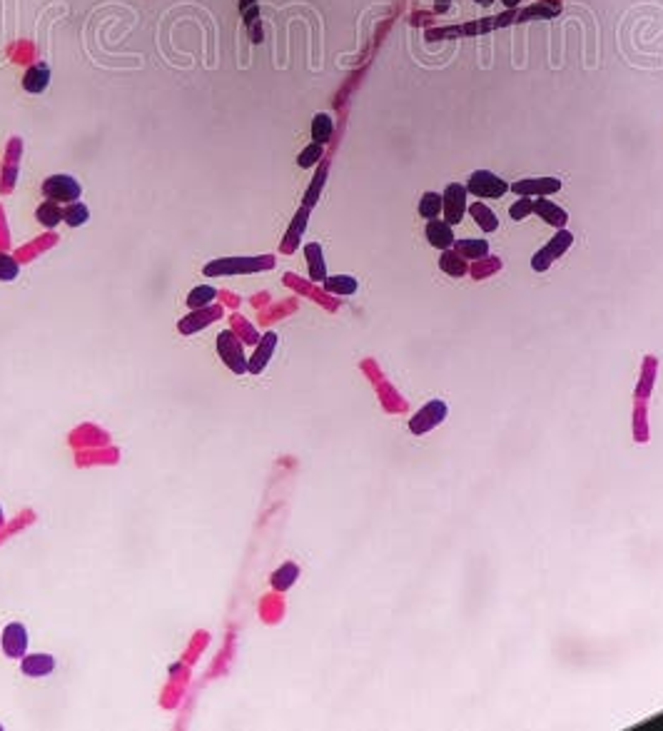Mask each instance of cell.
<instances>
[{
	"mask_svg": "<svg viewBox=\"0 0 663 731\" xmlns=\"http://www.w3.org/2000/svg\"><path fill=\"white\" fill-rule=\"evenodd\" d=\"M0 525H3V512H0Z\"/></svg>",
	"mask_w": 663,
	"mask_h": 731,
	"instance_id": "38",
	"label": "cell"
},
{
	"mask_svg": "<svg viewBox=\"0 0 663 731\" xmlns=\"http://www.w3.org/2000/svg\"><path fill=\"white\" fill-rule=\"evenodd\" d=\"M324 172H327V170H322L319 175H317V177H315V185H312L310 195H307V207H310V205H315V195H317V192H319V187H322V180H324Z\"/></svg>",
	"mask_w": 663,
	"mask_h": 731,
	"instance_id": "34",
	"label": "cell"
},
{
	"mask_svg": "<svg viewBox=\"0 0 663 731\" xmlns=\"http://www.w3.org/2000/svg\"><path fill=\"white\" fill-rule=\"evenodd\" d=\"M501 3H504L506 8H516V6L521 3V0H501Z\"/></svg>",
	"mask_w": 663,
	"mask_h": 731,
	"instance_id": "36",
	"label": "cell"
},
{
	"mask_svg": "<svg viewBox=\"0 0 663 731\" xmlns=\"http://www.w3.org/2000/svg\"><path fill=\"white\" fill-rule=\"evenodd\" d=\"M215 297H217V290L212 285H197L195 290L187 295V308L189 310L207 308V305L215 303Z\"/></svg>",
	"mask_w": 663,
	"mask_h": 731,
	"instance_id": "24",
	"label": "cell"
},
{
	"mask_svg": "<svg viewBox=\"0 0 663 731\" xmlns=\"http://www.w3.org/2000/svg\"><path fill=\"white\" fill-rule=\"evenodd\" d=\"M305 257L307 265H310V277L315 282H324L327 280V267H324V252H322V245L310 242L305 247Z\"/></svg>",
	"mask_w": 663,
	"mask_h": 731,
	"instance_id": "16",
	"label": "cell"
},
{
	"mask_svg": "<svg viewBox=\"0 0 663 731\" xmlns=\"http://www.w3.org/2000/svg\"><path fill=\"white\" fill-rule=\"evenodd\" d=\"M47 83H50V68H47L45 63L30 65L28 73L23 75V90L33 93V95H37V93L45 90Z\"/></svg>",
	"mask_w": 663,
	"mask_h": 731,
	"instance_id": "15",
	"label": "cell"
},
{
	"mask_svg": "<svg viewBox=\"0 0 663 731\" xmlns=\"http://www.w3.org/2000/svg\"><path fill=\"white\" fill-rule=\"evenodd\" d=\"M42 195H45V200L75 202L83 195V185L73 175H50L42 182Z\"/></svg>",
	"mask_w": 663,
	"mask_h": 731,
	"instance_id": "5",
	"label": "cell"
},
{
	"mask_svg": "<svg viewBox=\"0 0 663 731\" xmlns=\"http://www.w3.org/2000/svg\"><path fill=\"white\" fill-rule=\"evenodd\" d=\"M447 414H449V407H447L444 399H432V402H426L424 407L411 417V422H409L411 435L421 437V435H426V432H432L434 427H439V424L447 419Z\"/></svg>",
	"mask_w": 663,
	"mask_h": 731,
	"instance_id": "4",
	"label": "cell"
},
{
	"mask_svg": "<svg viewBox=\"0 0 663 731\" xmlns=\"http://www.w3.org/2000/svg\"><path fill=\"white\" fill-rule=\"evenodd\" d=\"M467 187L464 185H459V182H452V185H447V190H444V195H442V210H444V220H447L449 225H457V223H462V218H464V210H467Z\"/></svg>",
	"mask_w": 663,
	"mask_h": 731,
	"instance_id": "7",
	"label": "cell"
},
{
	"mask_svg": "<svg viewBox=\"0 0 663 731\" xmlns=\"http://www.w3.org/2000/svg\"><path fill=\"white\" fill-rule=\"evenodd\" d=\"M274 257L272 255H259V257H222L205 265V277H225V275H250V272L272 270Z\"/></svg>",
	"mask_w": 663,
	"mask_h": 731,
	"instance_id": "1",
	"label": "cell"
},
{
	"mask_svg": "<svg viewBox=\"0 0 663 731\" xmlns=\"http://www.w3.org/2000/svg\"><path fill=\"white\" fill-rule=\"evenodd\" d=\"M232 322H235V332H242L245 334V337H247V342H252V345H257V334H254L252 332V329H250V324H247V320H242V317H237V315H235V317H232Z\"/></svg>",
	"mask_w": 663,
	"mask_h": 731,
	"instance_id": "32",
	"label": "cell"
},
{
	"mask_svg": "<svg viewBox=\"0 0 663 731\" xmlns=\"http://www.w3.org/2000/svg\"><path fill=\"white\" fill-rule=\"evenodd\" d=\"M571 242H574V235L568 233V230H558L556 235H553V240L546 245L544 250H539L536 255H534V260H532V267L536 272H546L548 267H551V262L556 260V257H561L563 252H566L568 247H571Z\"/></svg>",
	"mask_w": 663,
	"mask_h": 731,
	"instance_id": "6",
	"label": "cell"
},
{
	"mask_svg": "<svg viewBox=\"0 0 663 731\" xmlns=\"http://www.w3.org/2000/svg\"><path fill=\"white\" fill-rule=\"evenodd\" d=\"M442 195L439 192H424L419 200V215L424 220H437L442 215Z\"/></svg>",
	"mask_w": 663,
	"mask_h": 731,
	"instance_id": "25",
	"label": "cell"
},
{
	"mask_svg": "<svg viewBox=\"0 0 663 731\" xmlns=\"http://www.w3.org/2000/svg\"><path fill=\"white\" fill-rule=\"evenodd\" d=\"M307 215H310V207L305 205L300 212H297L295 225H292L290 235H287V238H284V245H282V250H284V252H292V247H295V238H300V235H302V230H305V225H307Z\"/></svg>",
	"mask_w": 663,
	"mask_h": 731,
	"instance_id": "28",
	"label": "cell"
},
{
	"mask_svg": "<svg viewBox=\"0 0 663 731\" xmlns=\"http://www.w3.org/2000/svg\"><path fill=\"white\" fill-rule=\"evenodd\" d=\"M240 11H242V16H245V21H247V23H254V21H257V3H254V0H242V3H240Z\"/></svg>",
	"mask_w": 663,
	"mask_h": 731,
	"instance_id": "33",
	"label": "cell"
},
{
	"mask_svg": "<svg viewBox=\"0 0 663 731\" xmlns=\"http://www.w3.org/2000/svg\"><path fill=\"white\" fill-rule=\"evenodd\" d=\"M469 215H471L474 223L479 225L484 233H494V230H499V218H496L494 210L486 207L484 202H474V205L469 207Z\"/></svg>",
	"mask_w": 663,
	"mask_h": 731,
	"instance_id": "18",
	"label": "cell"
},
{
	"mask_svg": "<svg viewBox=\"0 0 663 731\" xmlns=\"http://www.w3.org/2000/svg\"><path fill=\"white\" fill-rule=\"evenodd\" d=\"M474 3H476V6H491V3H494V0H474Z\"/></svg>",
	"mask_w": 663,
	"mask_h": 731,
	"instance_id": "37",
	"label": "cell"
},
{
	"mask_svg": "<svg viewBox=\"0 0 663 731\" xmlns=\"http://www.w3.org/2000/svg\"><path fill=\"white\" fill-rule=\"evenodd\" d=\"M20 669L25 677H47L55 669V659L50 654H25L20 659Z\"/></svg>",
	"mask_w": 663,
	"mask_h": 731,
	"instance_id": "14",
	"label": "cell"
},
{
	"mask_svg": "<svg viewBox=\"0 0 663 731\" xmlns=\"http://www.w3.org/2000/svg\"><path fill=\"white\" fill-rule=\"evenodd\" d=\"M277 342H279V337H277V332H264L262 337L257 339V345H254V355L247 360V372L250 375H259V372H264V367L269 365V360H272V355H274V350H277Z\"/></svg>",
	"mask_w": 663,
	"mask_h": 731,
	"instance_id": "8",
	"label": "cell"
},
{
	"mask_svg": "<svg viewBox=\"0 0 663 731\" xmlns=\"http://www.w3.org/2000/svg\"><path fill=\"white\" fill-rule=\"evenodd\" d=\"M357 287V280L349 275H332L324 280V290L332 292V295H354Z\"/></svg>",
	"mask_w": 663,
	"mask_h": 731,
	"instance_id": "23",
	"label": "cell"
},
{
	"mask_svg": "<svg viewBox=\"0 0 663 731\" xmlns=\"http://www.w3.org/2000/svg\"><path fill=\"white\" fill-rule=\"evenodd\" d=\"M220 317H222V308H220V305H207V308L192 310L187 317L180 320V332H182V334H192V332H197V329L210 327V324L217 322Z\"/></svg>",
	"mask_w": 663,
	"mask_h": 731,
	"instance_id": "10",
	"label": "cell"
},
{
	"mask_svg": "<svg viewBox=\"0 0 663 731\" xmlns=\"http://www.w3.org/2000/svg\"><path fill=\"white\" fill-rule=\"evenodd\" d=\"M534 212H536L544 223L553 225V228L558 230H563L568 223V212L563 210V207H558L556 202L546 200V197H536V200H534Z\"/></svg>",
	"mask_w": 663,
	"mask_h": 731,
	"instance_id": "12",
	"label": "cell"
},
{
	"mask_svg": "<svg viewBox=\"0 0 663 731\" xmlns=\"http://www.w3.org/2000/svg\"><path fill=\"white\" fill-rule=\"evenodd\" d=\"M0 644H3L6 657L23 659L28 654V629L23 624H18V621H13V624H8L3 629V641Z\"/></svg>",
	"mask_w": 663,
	"mask_h": 731,
	"instance_id": "11",
	"label": "cell"
},
{
	"mask_svg": "<svg viewBox=\"0 0 663 731\" xmlns=\"http://www.w3.org/2000/svg\"><path fill=\"white\" fill-rule=\"evenodd\" d=\"M297 577H300V567L295 562H287L269 577V582H272V589H277V592H287L297 582Z\"/></svg>",
	"mask_w": 663,
	"mask_h": 731,
	"instance_id": "21",
	"label": "cell"
},
{
	"mask_svg": "<svg viewBox=\"0 0 663 731\" xmlns=\"http://www.w3.org/2000/svg\"><path fill=\"white\" fill-rule=\"evenodd\" d=\"M35 218L42 228H47V230L58 228V223H63V207H60V202L47 200V202H42V205H37Z\"/></svg>",
	"mask_w": 663,
	"mask_h": 731,
	"instance_id": "19",
	"label": "cell"
},
{
	"mask_svg": "<svg viewBox=\"0 0 663 731\" xmlns=\"http://www.w3.org/2000/svg\"><path fill=\"white\" fill-rule=\"evenodd\" d=\"M532 212H534V200H532V197H527V195H519V200L511 205L509 215L514 220H524V218H529Z\"/></svg>",
	"mask_w": 663,
	"mask_h": 731,
	"instance_id": "31",
	"label": "cell"
},
{
	"mask_svg": "<svg viewBox=\"0 0 663 731\" xmlns=\"http://www.w3.org/2000/svg\"><path fill=\"white\" fill-rule=\"evenodd\" d=\"M332 133H334V122H332V117L327 115V112L315 115V120H312V140H315L317 145H324V143H329Z\"/></svg>",
	"mask_w": 663,
	"mask_h": 731,
	"instance_id": "22",
	"label": "cell"
},
{
	"mask_svg": "<svg viewBox=\"0 0 663 731\" xmlns=\"http://www.w3.org/2000/svg\"><path fill=\"white\" fill-rule=\"evenodd\" d=\"M88 218H90V210H88V205H83V202H68V207L63 210V223H68L70 228H80V225H85L88 223Z\"/></svg>",
	"mask_w": 663,
	"mask_h": 731,
	"instance_id": "26",
	"label": "cell"
},
{
	"mask_svg": "<svg viewBox=\"0 0 663 731\" xmlns=\"http://www.w3.org/2000/svg\"><path fill=\"white\" fill-rule=\"evenodd\" d=\"M454 250L464 260H481L489 255V242L486 240H454Z\"/></svg>",
	"mask_w": 663,
	"mask_h": 731,
	"instance_id": "17",
	"label": "cell"
},
{
	"mask_svg": "<svg viewBox=\"0 0 663 731\" xmlns=\"http://www.w3.org/2000/svg\"><path fill=\"white\" fill-rule=\"evenodd\" d=\"M217 355L225 362V367L235 375H245L247 372V357H245L242 339L235 329H222L217 334Z\"/></svg>",
	"mask_w": 663,
	"mask_h": 731,
	"instance_id": "2",
	"label": "cell"
},
{
	"mask_svg": "<svg viewBox=\"0 0 663 731\" xmlns=\"http://www.w3.org/2000/svg\"><path fill=\"white\" fill-rule=\"evenodd\" d=\"M426 240L434 245L437 250H449L454 247V225H449L447 220H429L426 223Z\"/></svg>",
	"mask_w": 663,
	"mask_h": 731,
	"instance_id": "13",
	"label": "cell"
},
{
	"mask_svg": "<svg viewBox=\"0 0 663 731\" xmlns=\"http://www.w3.org/2000/svg\"><path fill=\"white\" fill-rule=\"evenodd\" d=\"M18 272H20V265H18L16 257H11L8 252H0V280L3 282L16 280Z\"/></svg>",
	"mask_w": 663,
	"mask_h": 731,
	"instance_id": "29",
	"label": "cell"
},
{
	"mask_svg": "<svg viewBox=\"0 0 663 731\" xmlns=\"http://www.w3.org/2000/svg\"><path fill=\"white\" fill-rule=\"evenodd\" d=\"M452 0H437V13H447Z\"/></svg>",
	"mask_w": 663,
	"mask_h": 731,
	"instance_id": "35",
	"label": "cell"
},
{
	"mask_svg": "<svg viewBox=\"0 0 663 731\" xmlns=\"http://www.w3.org/2000/svg\"><path fill=\"white\" fill-rule=\"evenodd\" d=\"M558 13H561V6L551 0V3H539V6H534V8H529V11L519 13V16H516V21L524 23V21H532V18H556Z\"/></svg>",
	"mask_w": 663,
	"mask_h": 731,
	"instance_id": "27",
	"label": "cell"
},
{
	"mask_svg": "<svg viewBox=\"0 0 663 731\" xmlns=\"http://www.w3.org/2000/svg\"><path fill=\"white\" fill-rule=\"evenodd\" d=\"M324 145H317V143H312L310 148H305L300 153V158H297V163H300V168H312V165H317L322 160V153H324Z\"/></svg>",
	"mask_w": 663,
	"mask_h": 731,
	"instance_id": "30",
	"label": "cell"
},
{
	"mask_svg": "<svg viewBox=\"0 0 663 731\" xmlns=\"http://www.w3.org/2000/svg\"><path fill=\"white\" fill-rule=\"evenodd\" d=\"M509 190H514L516 195H527V197L532 195L546 197L561 190V180H558V177H529V180H516L514 185H509Z\"/></svg>",
	"mask_w": 663,
	"mask_h": 731,
	"instance_id": "9",
	"label": "cell"
},
{
	"mask_svg": "<svg viewBox=\"0 0 663 731\" xmlns=\"http://www.w3.org/2000/svg\"><path fill=\"white\" fill-rule=\"evenodd\" d=\"M467 192L481 197V200H496L509 192V182H504L499 175L489 172V170H476L467 180Z\"/></svg>",
	"mask_w": 663,
	"mask_h": 731,
	"instance_id": "3",
	"label": "cell"
},
{
	"mask_svg": "<svg viewBox=\"0 0 663 731\" xmlns=\"http://www.w3.org/2000/svg\"><path fill=\"white\" fill-rule=\"evenodd\" d=\"M439 267H442V272H447V275H452V277H464L469 272V267H467V262H464V257L457 252V250H442V257H439Z\"/></svg>",
	"mask_w": 663,
	"mask_h": 731,
	"instance_id": "20",
	"label": "cell"
}]
</instances>
